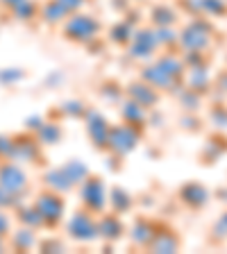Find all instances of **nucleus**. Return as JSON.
<instances>
[{"label": "nucleus", "mask_w": 227, "mask_h": 254, "mask_svg": "<svg viewBox=\"0 0 227 254\" xmlns=\"http://www.w3.org/2000/svg\"><path fill=\"white\" fill-rule=\"evenodd\" d=\"M105 27H107V23L98 14H93L89 9H79L75 14H71L59 25V37H62V41L69 43V46L84 48L91 39L105 34Z\"/></svg>", "instance_id": "obj_1"}, {"label": "nucleus", "mask_w": 227, "mask_h": 254, "mask_svg": "<svg viewBox=\"0 0 227 254\" xmlns=\"http://www.w3.org/2000/svg\"><path fill=\"white\" fill-rule=\"evenodd\" d=\"M177 34H180V53H186V50H214L221 32L216 27V21L207 16H196L182 21L177 25Z\"/></svg>", "instance_id": "obj_2"}, {"label": "nucleus", "mask_w": 227, "mask_h": 254, "mask_svg": "<svg viewBox=\"0 0 227 254\" xmlns=\"http://www.w3.org/2000/svg\"><path fill=\"white\" fill-rule=\"evenodd\" d=\"M32 204L37 206L39 216L43 220V232H57V229H62L64 220L69 216V195L41 186L32 195Z\"/></svg>", "instance_id": "obj_3"}, {"label": "nucleus", "mask_w": 227, "mask_h": 254, "mask_svg": "<svg viewBox=\"0 0 227 254\" xmlns=\"http://www.w3.org/2000/svg\"><path fill=\"white\" fill-rule=\"evenodd\" d=\"M107 177L98 170H91L84 180L77 184L75 195H77V204L86 211H91L93 216H100L107 209Z\"/></svg>", "instance_id": "obj_4"}, {"label": "nucleus", "mask_w": 227, "mask_h": 254, "mask_svg": "<svg viewBox=\"0 0 227 254\" xmlns=\"http://www.w3.org/2000/svg\"><path fill=\"white\" fill-rule=\"evenodd\" d=\"M62 227H64V236L75 245L98 243V216H93L91 211L82 209L79 204L66 216Z\"/></svg>", "instance_id": "obj_5"}, {"label": "nucleus", "mask_w": 227, "mask_h": 254, "mask_svg": "<svg viewBox=\"0 0 227 254\" xmlns=\"http://www.w3.org/2000/svg\"><path fill=\"white\" fill-rule=\"evenodd\" d=\"M11 159H16L18 164L34 166V168H46L48 166V154L37 134L30 129L11 134Z\"/></svg>", "instance_id": "obj_6"}, {"label": "nucleus", "mask_w": 227, "mask_h": 254, "mask_svg": "<svg viewBox=\"0 0 227 254\" xmlns=\"http://www.w3.org/2000/svg\"><path fill=\"white\" fill-rule=\"evenodd\" d=\"M175 200L177 204L189 213H205L212 204V189L200 180H184L175 189Z\"/></svg>", "instance_id": "obj_7"}, {"label": "nucleus", "mask_w": 227, "mask_h": 254, "mask_svg": "<svg viewBox=\"0 0 227 254\" xmlns=\"http://www.w3.org/2000/svg\"><path fill=\"white\" fill-rule=\"evenodd\" d=\"M184 250V236L170 220L154 216V234L150 241L148 252L154 254H177Z\"/></svg>", "instance_id": "obj_8"}, {"label": "nucleus", "mask_w": 227, "mask_h": 254, "mask_svg": "<svg viewBox=\"0 0 227 254\" xmlns=\"http://www.w3.org/2000/svg\"><path fill=\"white\" fill-rule=\"evenodd\" d=\"M84 125V134L89 141L91 150L98 154H107V145H109V129H111V121L102 109L91 107L89 114L82 121Z\"/></svg>", "instance_id": "obj_9"}, {"label": "nucleus", "mask_w": 227, "mask_h": 254, "mask_svg": "<svg viewBox=\"0 0 227 254\" xmlns=\"http://www.w3.org/2000/svg\"><path fill=\"white\" fill-rule=\"evenodd\" d=\"M125 53L130 59L134 62H150L154 59L159 53H161V48H159V41H157V34H154V27L148 25V23H143V25L134 27V34H132V41L130 46L125 48Z\"/></svg>", "instance_id": "obj_10"}, {"label": "nucleus", "mask_w": 227, "mask_h": 254, "mask_svg": "<svg viewBox=\"0 0 227 254\" xmlns=\"http://www.w3.org/2000/svg\"><path fill=\"white\" fill-rule=\"evenodd\" d=\"M154 234V216L148 211H132V220L127 222V238L130 248L127 250H139V252H148L150 241Z\"/></svg>", "instance_id": "obj_11"}, {"label": "nucleus", "mask_w": 227, "mask_h": 254, "mask_svg": "<svg viewBox=\"0 0 227 254\" xmlns=\"http://www.w3.org/2000/svg\"><path fill=\"white\" fill-rule=\"evenodd\" d=\"M0 186H5L21 197H27L32 193L30 175L16 159H2L0 161Z\"/></svg>", "instance_id": "obj_12"}, {"label": "nucleus", "mask_w": 227, "mask_h": 254, "mask_svg": "<svg viewBox=\"0 0 227 254\" xmlns=\"http://www.w3.org/2000/svg\"><path fill=\"white\" fill-rule=\"evenodd\" d=\"M137 75L141 79H146L148 84H152L164 98H173V95L186 84V82H180V79H175L173 75H168L161 66H157L152 59H150V62H143L141 66H139Z\"/></svg>", "instance_id": "obj_13"}, {"label": "nucleus", "mask_w": 227, "mask_h": 254, "mask_svg": "<svg viewBox=\"0 0 227 254\" xmlns=\"http://www.w3.org/2000/svg\"><path fill=\"white\" fill-rule=\"evenodd\" d=\"M143 143V138L139 136L134 129H130L123 123H111L109 129V145H107V152L118 154V157L127 159L130 154H134L139 150V145Z\"/></svg>", "instance_id": "obj_14"}, {"label": "nucleus", "mask_w": 227, "mask_h": 254, "mask_svg": "<svg viewBox=\"0 0 227 254\" xmlns=\"http://www.w3.org/2000/svg\"><path fill=\"white\" fill-rule=\"evenodd\" d=\"M125 98L137 102V105L143 107L146 111L157 109V107H161V102H164V95L159 93L152 84H148L146 79L139 77V75L125 82Z\"/></svg>", "instance_id": "obj_15"}, {"label": "nucleus", "mask_w": 227, "mask_h": 254, "mask_svg": "<svg viewBox=\"0 0 227 254\" xmlns=\"http://www.w3.org/2000/svg\"><path fill=\"white\" fill-rule=\"evenodd\" d=\"M116 111H118V123H123V125H127L130 129H134V132L146 141V136H148V132H150L148 111L143 109V107H139L137 102H132L130 98H123V100L118 102Z\"/></svg>", "instance_id": "obj_16"}, {"label": "nucleus", "mask_w": 227, "mask_h": 254, "mask_svg": "<svg viewBox=\"0 0 227 254\" xmlns=\"http://www.w3.org/2000/svg\"><path fill=\"white\" fill-rule=\"evenodd\" d=\"M127 238V220L125 216H118L116 211L105 209L98 216V241H109V243H123Z\"/></svg>", "instance_id": "obj_17"}, {"label": "nucleus", "mask_w": 227, "mask_h": 254, "mask_svg": "<svg viewBox=\"0 0 227 254\" xmlns=\"http://www.w3.org/2000/svg\"><path fill=\"white\" fill-rule=\"evenodd\" d=\"M39 180H41V186H46V189H53V190H57V193H64V195H73L75 189H77V182L71 177L69 170L64 168L62 164H59V166H46V168H41Z\"/></svg>", "instance_id": "obj_18"}, {"label": "nucleus", "mask_w": 227, "mask_h": 254, "mask_svg": "<svg viewBox=\"0 0 227 254\" xmlns=\"http://www.w3.org/2000/svg\"><path fill=\"white\" fill-rule=\"evenodd\" d=\"M137 195L127 186L118 184V182L109 184V189H107V209L116 211L118 216H132V211H137Z\"/></svg>", "instance_id": "obj_19"}, {"label": "nucleus", "mask_w": 227, "mask_h": 254, "mask_svg": "<svg viewBox=\"0 0 227 254\" xmlns=\"http://www.w3.org/2000/svg\"><path fill=\"white\" fill-rule=\"evenodd\" d=\"M146 23L152 27H177L182 23V14L175 9L173 2H152L146 9Z\"/></svg>", "instance_id": "obj_20"}, {"label": "nucleus", "mask_w": 227, "mask_h": 254, "mask_svg": "<svg viewBox=\"0 0 227 254\" xmlns=\"http://www.w3.org/2000/svg\"><path fill=\"white\" fill-rule=\"evenodd\" d=\"M95 98L100 102H105V105L118 107V102L125 98V82H121L114 75H107V77H102L95 84Z\"/></svg>", "instance_id": "obj_21"}, {"label": "nucleus", "mask_w": 227, "mask_h": 254, "mask_svg": "<svg viewBox=\"0 0 227 254\" xmlns=\"http://www.w3.org/2000/svg\"><path fill=\"white\" fill-rule=\"evenodd\" d=\"M132 34H134V27L130 23H125L118 16L116 21H111L109 25L105 27V39L109 41L111 48H118V50H125L132 41Z\"/></svg>", "instance_id": "obj_22"}, {"label": "nucleus", "mask_w": 227, "mask_h": 254, "mask_svg": "<svg viewBox=\"0 0 227 254\" xmlns=\"http://www.w3.org/2000/svg\"><path fill=\"white\" fill-rule=\"evenodd\" d=\"M37 138L41 141L43 148H55L66 138V127H64V121H55V118H43L41 127L37 132Z\"/></svg>", "instance_id": "obj_23"}, {"label": "nucleus", "mask_w": 227, "mask_h": 254, "mask_svg": "<svg viewBox=\"0 0 227 254\" xmlns=\"http://www.w3.org/2000/svg\"><path fill=\"white\" fill-rule=\"evenodd\" d=\"M69 16H71V11L66 9L59 0H43L41 9H39V21L46 27H50V30H59V25H62Z\"/></svg>", "instance_id": "obj_24"}, {"label": "nucleus", "mask_w": 227, "mask_h": 254, "mask_svg": "<svg viewBox=\"0 0 227 254\" xmlns=\"http://www.w3.org/2000/svg\"><path fill=\"white\" fill-rule=\"evenodd\" d=\"M205 121L214 129H227V100L225 98H207L205 102Z\"/></svg>", "instance_id": "obj_25"}, {"label": "nucleus", "mask_w": 227, "mask_h": 254, "mask_svg": "<svg viewBox=\"0 0 227 254\" xmlns=\"http://www.w3.org/2000/svg\"><path fill=\"white\" fill-rule=\"evenodd\" d=\"M180 57L186 66V73L189 70H214L216 66L214 50H186V53H180Z\"/></svg>", "instance_id": "obj_26"}, {"label": "nucleus", "mask_w": 227, "mask_h": 254, "mask_svg": "<svg viewBox=\"0 0 227 254\" xmlns=\"http://www.w3.org/2000/svg\"><path fill=\"white\" fill-rule=\"evenodd\" d=\"M14 213V220L21 225V227H27V229H34V232H43V220L39 216L37 206L32 204V202H25L23 200L21 204H16L11 209Z\"/></svg>", "instance_id": "obj_27"}, {"label": "nucleus", "mask_w": 227, "mask_h": 254, "mask_svg": "<svg viewBox=\"0 0 227 254\" xmlns=\"http://www.w3.org/2000/svg\"><path fill=\"white\" fill-rule=\"evenodd\" d=\"M91 102L84 100V98H66L57 105L59 114H62V121H73V123H82L84 116L89 114Z\"/></svg>", "instance_id": "obj_28"}, {"label": "nucleus", "mask_w": 227, "mask_h": 254, "mask_svg": "<svg viewBox=\"0 0 227 254\" xmlns=\"http://www.w3.org/2000/svg\"><path fill=\"white\" fill-rule=\"evenodd\" d=\"M37 243H39V232L34 229H27V227H18L7 236V245H9L14 252H32L37 250Z\"/></svg>", "instance_id": "obj_29"}, {"label": "nucleus", "mask_w": 227, "mask_h": 254, "mask_svg": "<svg viewBox=\"0 0 227 254\" xmlns=\"http://www.w3.org/2000/svg\"><path fill=\"white\" fill-rule=\"evenodd\" d=\"M207 121L202 116V111H182L180 118H177V129L189 136H200L207 132Z\"/></svg>", "instance_id": "obj_30"}, {"label": "nucleus", "mask_w": 227, "mask_h": 254, "mask_svg": "<svg viewBox=\"0 0 227 254\" xmlns=\"http://www.w3.org/2000/svg\"><path fill=\"white\" fill-rule=\"evenodd\" d=\"M173 98H175V102H177V107H180V111H202L205 109V102H207V98H202L200 93H196V91L189 89L186 84L182 86Z\"/></svg>", "instance_id": "obj_31"}, {"label": "nucleus", "mask_w": 227, "mask_h": 254, "mask_svg": "<svg viewBox=\"0 0 227 254\" xmlns=\"http://www.w3.org/2000/svg\"><path fill=\"white\" fill-rule=\"evenodd\" d=\"M207 243L212 248H223L227 245V206L216 216L212 227L207 229Z\"/></svg>", "instance_id": "obj_32"}, {"label": "nucleus", "mask_w": 227, "mask_h": 254, "mask_svg": "<svg viewBox=\"0 0 227 254\" xmlns=\"http://www.w3.org/2000/svg\"><path fill=\"white\" fill-rule=\"evenodd\" d=\"M186 86L200 93L202 98H212V70H189Z\"/></svg>", "instance_id": "obj_33"}, {"label": "nucleus", "mask_w": 227, "mask_h": 254, "mask_svg": "<svg viewBox=\"0 0 227 254\" xmlns=\"http://www.w3.org/2000/svg\"><path fill=\"white\" fill-rule=\"evenodd\" d=\"M154 34H157V41L161 50H166V53H180L177 27H154Z\"/></svg>", "instance_id": "obj_34"}, {"label": "nucleus", "mask_w": 227, "mask_h": 254, "mask_svg": "<svg viewBox=\"0 0 227 254\" xmlns=\"http://www.w3.org/2000/svg\"><path fill=\"white\" fill-rule=\"evenodd\" d=\"M205 145L218 154V157H227V129H209L205 132Z\"/></svg>", "instance_id": "obj_35"}, {"label": "nucleus", "mask_w": 227, "mask_h": 254, "mask_svg": "<svg viewBox=\"0 0 227 254\" xmlns=\"http://www.w3.org/2000/svg\"><path fill=\"white\" fill-rule=\"evenodd\" d=\"M39 9H41V2H39V0H23V2H18V5L14 7L11 14L21 23H32L39 18Z\"/></svg>", "instance_id": "obj_36"}, {"label": "nucleus", "mask_w": 227, "mask_h": 254, "mask_svg": "<svg viewBox=\"0 0 227 254\" xmlns=\"http://www.w3.org/2000/svg\"><path fill=\"white\" fill-rule=\"evenodd\" d=\"M200 9L212 21H227V0H200Z\"/></svg>", "instance_id": "obj_37"}, {"label": "nucleus", "mask_w": 227, "mask_h": 254, "mask_svg": "<svg viewBox=\"0 0 227 254\" xmlns=\"http://www.w3.org/2000/svg\"><path fill=\"white\" fill-rule=\"evenodd\" d=\"M62 166H64V168H66V170H69V175H71V177H73L75 182H77V184H79V182H82V180H84L86 175L91 173L89 164H86L84 159H79V157H69V159H66V161H64V164H62Z\"/></svg>", "instance_id": "obj_38"}, {"label": "nucleus", "mask_w": 227, "mask_h": 254, "mask_svg": "<svg viewBox=\"0 0 227 254\" xmlns=\"http://www.w3.org/2000/svg\"><path fill=\"white\" fill-rule=\"evenodd\" d=\"M37 250H41V252H66L69 250V238L48 234L46 238H39Z\"/></svg>", "instance_id": "obj_39"}, {"label": "nucleus", "mask_w": 227, "mask_h": 254, "mask_svg": "<svg viewBox=\"0 0 227 254\" xmlns=\"http://www.w3.org/2000/svg\"><path fill=\"white\" fill-rule=\"evenodd\" d=\"M212 98L227 100V66L212 70Z\"/></svg>", "instance_id": "obj_40"}, {"label": "nucleus", "mask_w": 227, "mask_h": 254, "mask_svg": "<svg viewBox=\"0 0 227 254\" xmlns=\"http://www.w3.org/2000/svg\"><path fill=\"white\" fill-rule=\"evenodd\" d=\"M175 9L182 14V18H196V16H202L200 9V0H173Z\"/></svg>", "instance_id": "obj_41"}, {"label": "nucleus", "mask_w": 227, "mask_h": 254, "mask_svg": "<svg viewBox=\"0 0 227 254\" xmlns=\"http://www.w3.org/2000/svg\"><path fill=\"white\" fill-rule=\"evenodd\" d=\"M109 41L105 39V34H100V37H95V39H91L89 43L84 46V50H86V55L89 57H100V55H105L107 50H109Z\"/></svg>", "instance_id": "obj_42"}, {"label": "nucleus", "mask_w": 227, "mask_h": 254, "mask_svg": "<svg viewBox=\"0 0 227 254\" xmlns=\"http://www.w3.org/2000/svg\"><path fill=\"white\" fill-rule=\"evenodd\" d=\"M121 18L125 23H130L132 27H139V25H143V23H146V11L139 7V2H132V7H130V9H127Z\"/></svg>", "instance_id": "obj_43"}, {"label": "nucleus", "mask_w": 227, "mask_h": 254, "mask_svg": "<svg viewBox=\"0 0 227 254\" xmlns=\"http://www.w3.org/2000/svg\"><path fill=\"white\" fill-rule=\"evenodd\" d=\"M218 161H221V157H218L214 150L207 148V145H202V150L198 152V164H200L202 168H214V166H218Z\"/></svg>", "instance_id": "obj_44"}, {"label": "nucleus", "mask_w": 227, "mask_h": 254, "mask_svg": "<svg viewBox=\"0 0 227 254\" xmlns=\"http://www.w3.org/2000/svg\"><path fill=\"white\" fill-rule=\"evenodd\" d=\"M105 157H107L105 166H107V168H109V173H111V175H118V173H123V168H125V161H127V159L118 157V154H111V152H107Z\"/></svg>", "instance_id": "obj_45"}, {"label": "nucleus", "mask_w": 227, "mask_h": 254, "mask_svg": "<svg viewBox=\"0 0 227 254\" xmlns=\"http://www.w3.org/2000/svg\"><path fill=\"white\" fill-rule=\"evenodd\" d=\"M66 9L71 11V14H75V11H79V9H86V7H91L95 2V0H59Z\"/></svg>", "instance_id": "obj_46"}, {"label": "nucleus", "mask_w": 227, "mask_h": 254, "mask_svg": "<svg viewBox=\"0 0 227 254\" xmlns=\"http://www.w3.org/2000/svg\"><path fill=\"white\" fill-rule=\"evenodd\" d=\"M130 7H132V0H109V9L116 16H123Z\"/></svg>", "instance_id": "obj_47"}, {"label": "nucleus", "mask_w": 227, "mask_h": 254, "mask_svg": "<svg viewBox=\"0 0 227 254\" xmlns=\"http://www.w3.org/2000/svg\"><path fill=\"white\" fill-rule=\"evenodd\" d=\"M11 234V218L5 209H0V236L7 238Z\"/></svg>", "instance_id": "obj_48"}, {"label": "nucleus", "mask_w": 227, "mask_h": 254, "mask_svg": "<svg viewBox=\"0 0 227 254\" xmlns=\"http://www.w3.org/2000/svg\"><path fill=\"white\" fill-rule=\"evenodd\" d=\"M2 159H11V136L0 134V161Z\"/></svg>", "instance_id": "obj_49"}, {"label": "nucleus", "mask_w": 227, "mask_h": 254, "mask_svg": "<svg viewBox=\"0 0 227 254\" xmlns=\"http://www.w3.org/2000/svg\"><path fill=\"white\" fill-rule=\"evenodd\" d=\"M212 200H218V202H223V204H227V186L212 189Z\"/></svg>", "instance_id": "obj_50"}, {"label": "nucleus", "mask_w": 227, "mask_h": 254, "mask_svg": "<svg viewBox=\"0 0 227 254\" xmlns=\"http://www.w3.org/2000/svg\"><path fill=\"white\" fill-rule=\"evenodd\" d=\"M43 123V116H32L30 121H25V129H30V132H37L39 127H41Z\"/></svg>", "instance_id": "obj_51"}, {"label": "nucleus", "mask_w": 227, "mask_h": 254, "mask_svg": "<svg viewBox=\"0 0 227 254\" xmlns=\"http://www.w3.org/2000/svg\"><path fill=\"white\" fill-rule=\"evenodd\" d=\"M100 250L105 254H111V252H116V250H118V245L116 243H109V241H100Z\"/></svg>", "instance_id": "obj_52"}, {"label": "nucleus", "mask_w": 227, "mask_h": 254, "mask_svg": "<svg viewBox=\"0 0 227 254\" xmlns=\"http://www.w3.org/2000/svg\"><path fill=\"white\" fill-rule=\"evenodd\" d=\"M0 2H2V5H5L9 11H14V7L18 5V2H23V0H0Z\"/></svg>", "instance_id": "obj_53"}, {"label": "nucleus", "mask_w": 227, "mask_h": 254, "mask_svg": "<svg viewBox=\"0 0 227 254\" xmlns=\"http://www.w3.org/2000/svg\"><path fill=\"white\" fill-rule=\"evenodd\" d=\"M132 2H141V0H132Z\"/></svg>", "instance_id": "obj_54"}, {"label": "nucleus", "mask_w": 227, "mask_h": 254, "mask_svg": "<svg viewBox=\"0 0 227 254\" xmlns=\"http://www.w3.org/2000/svg\"><path fill=\"white\" fill-rule=\"evenodd\" d=\"M225 62H227V57H225Z\"/></svg>", "instance_id": "obj_55"}]
</instances>
